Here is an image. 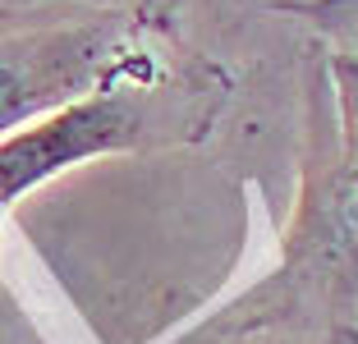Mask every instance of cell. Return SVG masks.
Here are the masks:
<instances>
[{
    "label": "cell",
    "instance_id": "6da1fadb",
    "mask_svg": "<svg viewBox=\"0 0 358 344\" xmlns=\"http://www.w3.org/2000/svg\"><path fill=\"white\" fill-rule=\"evenodd\" d=\"M134 69L120 19L32 23L0 32V138L120 83Z\"/></svg>",
    "mask_w": 358,
    "mask_h": 344
},
{
    "label": "cell",
    "instance_id": "7a4b0ae2",
    "mask_svg": "<svg viewBox=\"0 0 358 344\" xmlns=\"http://www.w3.org/2000/svg\"><path fill=\"white\" fill-rule=\"evenodd\" d=\"M285 280L322 299L345 331L358 322V157L327 152L303 170L294 216L285 229Z\"/></svg>",
    "mask_w": 358,
    "mask_h": 344
},
{
    "label": "cell",
    "instance_id": "3957f363",
    "mask_svg": "<svg viewBox=\"0 0 358 344\" xmlns=\"http://www.w3.org/2000/svg\"><path fill=\"white\" fill-rule=\"evenodd\" d=\"M138 138H143V110L120 83H106L92 96H78L14 129L10 138H0V207H14L23 193L83 161L129 152L138 147Z\"/></svg>",
    "mask_w": 358,
    "mask_h": 344
},
{
    "label": "cell",
    "instance_id": "277c9868",
    "mask_svg": "<svg viewBox=\"0 0 358 344\" xmlns=\"http://www.w3.org/2000/svg\"><path fill=\"white\" fill-rule=\"evenodd\" d=\"M331 87H336L340 152L358 157V55H336L331 60Z\"/></svg>",
    "mask_w": 358,
    "mask_h": 344
},
{
    "label": "cell",
    "instance_id": "5b68a950",
    "mask_svg": "<svg viewBox=\"0 0 358 344\" xmlns=\"http://www.w3.org/2000/svg\"><path fill=\"white\" fill-rule=\"evenodd\" d=\"M10 5H28V10H37V5H115V0H0V10H10Z\"/></svg>",
    "mask_w": 358,
    "mask_h": 344
},
{
    "label": "cell",
    "instance_id": "8992f818",
    "mask_svg": "<svg viewBox=\"0 0 358 344\" xmlns=\"http://www.w3.org/2000/svg\"><path fill=\"white\" fill-rule=\"evenodd\" d=\"M345 344H358V331H345Z\"/></svg>",
    "mask_w": 358,
    "mask_h": 344
}]
</instances>
